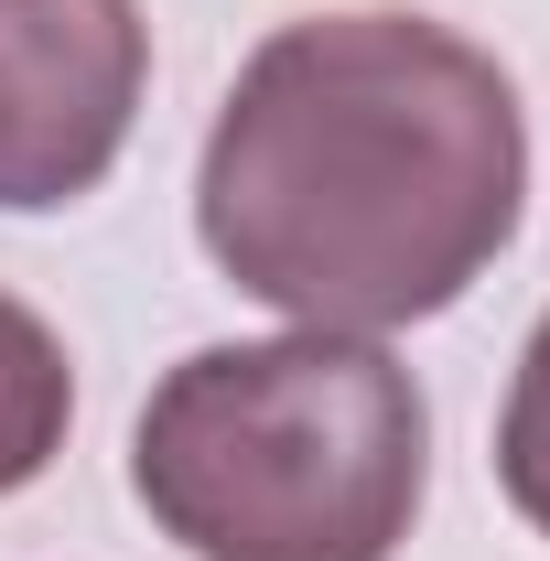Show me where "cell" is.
Listing matches in <instances>:
<instances>
[{"mask_svg":"<svg viewBox=\"0 0 550 561\" xmlns=\"http://www.w3.org/2000/svg\"><path fill=\"white\" fill-rule=\"evenodd\" d=\"M529 206L507 66L421 11L280 22L195 162V238L249 302L313 335L454 313Z\"/></svg>","mask_w":550,"mask_h":561,"instance_id":"1","label":"cell"},{"mask_svg":"<svg viewBox=\"0 0 550 561\" xmlns=\"http://www.w3.org/2000/svg\"><path fill=\"white\" fill-rule=\"evenodd\" d=\"M130 486L195 561H400L432 486V411L378 335L291 324L195 346L140 400Z\"/></svg>","mask_w":550,"mask_h":561,"instance_id":"2","label":"cell"},{"mask_svg":"<svg viewBox=\"0 0 550 561\" xmlns=\"http://www.w3.org/2000/svg\"><path fill=\"white\" fill-rule=\"evenodd\" d=\"M496 486L507 507L550 540V313L518 346V378H507V411H496Z\"/></svg>","mask_w":550,"mask_h":561,"instance_id":"5","label":"cell"},{"mask_svg":"<svg viewBox=\"0 0 550 561\" xmlns=\"http://www.w3.org/2000/svg\"><path fill=\"white\" fill-rule=\"evenodd\" d=\"M66 421H76V367L66 335L0 291V496H22L55 454H66Z\"/></svg>","mask_w":550,"mask_h":561,"instance_id":"4","label":"cell"},{"mask_svg":"<svg viewBox=\"0 0 550 561\" xmlns=\"http://www.w3.org/2000/svg\"><path fill=\"white\" fill-rule=\"evenodd\" d=\"M151 87L140 0H0V216L108 184Z\"/></svg>","mask_w":550,"mask_h":561,"instance_id":"3","label":"cell"}]
</instances>
